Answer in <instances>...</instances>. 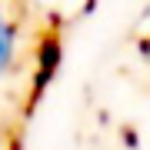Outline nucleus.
<instances>
[{
	"mask_svg": "<svg viewBox=\"0 0 150 150\" xmlns=\"http://www.w3.org/2000/svg\"><path fill=\"white\" fill-rule=\"evenodd\" d=\"M17 40H20V27H17V20L10 17V10L0 4V80L17 64Z\"/></svg>",
	"mask_w": 150,
	"mask_h": 150,
	"instance_id": "f257e3e1",
	"label": "nucleus"
}]
</instances>
